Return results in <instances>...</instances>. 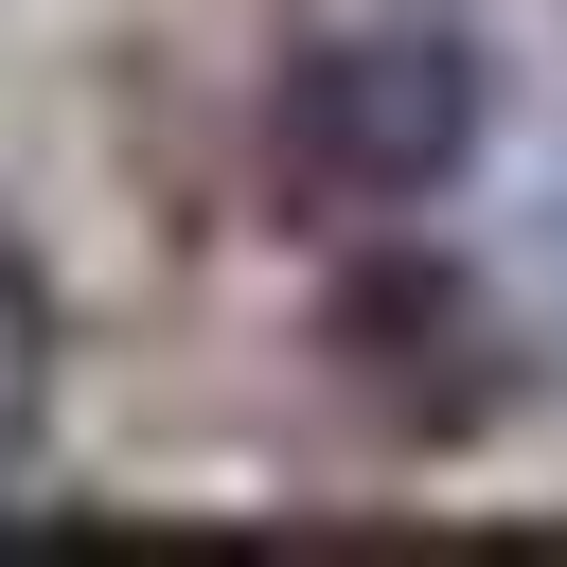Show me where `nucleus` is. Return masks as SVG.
I'll use <instances>...</instances> for the list:
<instances>
[{"label": "nucleus", "instance_id": "obj_1", "mask_svg": "<svg viewBox=\"0 0 567 567\" xmlns=\"http://www.w3.org/2000/svg\"><path fill=\"white\" fill-rule=\"evenodd\" d=\"M478 142H496V53L425 0L337 18L266 71V195L301 230H408L478 177Z\"/></svg>", "mask_w": 567, "mask_h": 567}, {"label": "nucleus", "instance_id": "obj_2", "mask_svg": "<svg viewBox=\"0 0 567 567\" xmlns=\"http://www.w3.org/2000/svg\"><path fill=\"white\" fill-rule=\"evenodd\" d=\"M319 390L372 425V443H478L514 390H532V354H514V319H496V284L478 266H443V248H354L337 284H319Z\"/></svg>", "mask_w": 567, "mask_h": 567}, {"label": "nucleus", "instance_id": "obj_3", "mask_svg": "<svg viewBox=\"0 0 567 567\" xmlns=\"http://www.w3.org/2000/svg\"><path fill=\"white\" fill-rule=\"evenodd\" d=\"M35 408H53V284H35V248L0 230V478L35 461Z\"/></svg>", "mask_w": 567, "mask_h": 567}]
</instances>
